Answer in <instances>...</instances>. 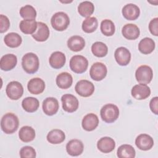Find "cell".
I'll return each mask as SVG.
<instances>
[{
    "instance_id": "obj_32",
    "label": "cell",
    "mask_w": 158,
    "mask_h": 158,
    "mask_svg": "<svg viewBox=\"0 0 158 158\" xmlns=\"http://www.w3.org/2000/svg\"><path fill=\"white\" fill-rule=\"evenodd\" d=\"M117 154L119 158H133L135 157L136 151L131 145L125 144L118 147Z\"/></svg>"
},
{
    "instance_id": "obj_29",
    "label": "cell",
    "mask_w": 158,
    "mask_h": 158,
    "mask_svg": "<svg viewBox=\"0 0 158 158\" xmlns=\"http://www.w3.org/2000/svg\"><path fill=\"white\" fill-rule=\"evenodd\" d=\"M36 134L35 130L30 126L22 127L19 132L20 139L25 143H28L33 141L35 138Z\"/></svg>"
},
{
    "instance_id": "obj_10",
    "label": "cell",
    "mask_w": 158,
    "mask_h": 158,
    "mask_svg": "<svg viewBox=\"0 0 158 158\" xmlns=\"http://www.w3.org/2000/svg\"><path fill=\"white\" fill-rule=\"evenodd\" d=\"M63 109L67 112L72 113L76 111L79 106L78 99L73 94H65L61 97Z\"/></svg>"
},
{
    "instance_id": "obj_19",
    "label": "cell",
    "mask_w": 158,
    "mask_h": 158,
    "mask_svg": "<svg viewBox=\"0 0 158 158\" xmlns=\"http://www.w3.org/2000/svg\"><path fill=\"white\" fill-rule=\"evenodd\" d=\"M98 124L99 118L98 116L93 113H89L85 115L81 122L83 128L88 131L94 130L98 126Z\"/></svg>"
},
{
    "instance_id": "obj_5",
    "label": "cell",
    "mask_w": 158,
    "mask_h": 158,
    "mask_svg": "<svg viewBox=\"0 0 158 158\" xmlns=\"http://www.w3.org/2000/svg\"><path fill=\"white\" fill-rule=\"evenodd\" d=\"M70 68L76 73L86 72L88 66V59L81 55H75L70 60Z\"/></svg>"
},
{
    "instance_id": "obj_39",
    "label": "cell",
    "mask_w": 158,
    "mask_h": 158,
    "mask_svg": "<svg viewBox=\"0 0 158 158\" xmlns=\"http://www.w3.org/2000/svg\"><path fill=\"white\" fill-rule=\"evenodd\" d=\"M0 23H1V28L0 32L1 33L7 31L10 27V22L8 17L3 14L0 15Z\"/></svg>"
},
{
    "instance_id": "obj_21",
    "label": "cell",
    "mask_w": 158,
    "mask_h": 158,
    "mask_svg": "<svg viewBox=\"0 0 158 158\" xmlns=\"http://www.w3.org/2000/svg\"><path fill=\"white\" fill-rule=\"evenodd\" d=\"M122 33L126 39L134 40L139 37L140 30L136 25L133 23H127L122 27Z\"/></svg>"
},
{
    "instance_id": "obj_3",
    "label": "cell",
    "mask_w": 158,
    "mask_h": 158,
    "mask_svg": "<svg viewBox=\"0 0 158 158\" xmlns=\"http://www.w3.org/2000/svg\"><path fill=\"white\" fill-rule=\"evenodd\" d=\"M100 115L104 122L108 123H113L119 116V109L114 104H107L101 109Z\"/></svg>"
},
{
    "instance_id": "obj_24",
    "label": "cell",
    "mask_w": 158,
    "mask_h": 158,
    "mask_svg": "<svg viewBox=\"0 0 158 158\" xmlns=\"http://www.w3.org/2000/svg\"><path fill=\"white\" fill-rule=\"evenodd\" d=\"M67 46L70 50L74 52L81 51L85 46V41L84 38L78 35L71 36L67 40Z\"/></svg>"
},
{
    "instance_id": "obj_1",
    "label": "cell",
    "mask_w": 158,
    "mask_h": 158,
    "mask_svg": "<svg viewBox=\"0 0 158 158\" xmlns=\"http://www.w3.org/2000/svg\"><path fill=\"white\" fill-rule=\"evenodd\" d=\"M19 125V120L16 115L8 112L5 114L1 120V130L6 134H12L15 132Z\"/></svg>"
},
{
    "instance_id": "obj_8",
    "label": "cell",
    "mask_w": 158,
    "mask_h": 158,
    "mask_svg": "<svg viewBox=\"0 0 158 158\" xmlns=\"http://www.w3.org/2000/svg\"><path fill=\"white\" fill-rule=\"evenodd\" d=\"M75 91L82 97H89L94 91V86L92 82L87 80H81L78 81L75 87Z\"/></svg>"
},
{
    "instance_id": "obj_15",
    "label": "cell",
    "mask_w": 158,
    "mask_h": 158,
    "mask_svg": "<svg viewBox=\"0 0 158 158\" xmlns=\"http://www.w3.org/2000/svg\"><path fill=\"white\" fill-rule=\"evenodd\" d=\"M122 13L125 19L128 20H135L140 14V9L138 6L130 3L125 5L122 8Z\"/></svg>"
},
{
    "instance_id": "obj_27",
    "label": "cell",
    "mask_w": 158,
    "mask_h": 158,
    "mask_svg": "<svg viewBox=\"0 0 158 158\" xmlns=\"http://www.w3.org/2000/svg\"><path fill=\"white\" fill-rule=\"evenodd\" d=\"M46 139L49 143L54 144H60L65 140V135L61 130L54 129L48 133Z\"/></svg>"
},
{
    "instance_id": "obj_7",
    "label": "cell",
    "mask_w": 158,
    "mask_h": 158,
    "mask_svg": "<svg viewBox=\"0 0 158 158\" xmlns=\"http://www.w3.org/2000/svg\"><path fill=\"white\" fill-rule=\"evenodd\" d=\"M6 94L12 100L20 99L23 94V88L22 85L17 81L9 82L6 88Z\"/></svg>"
},
{
    "instance_id": "obj_23",
    "label": "cell",
    "mask_w": 158,
    "mask_h": 158,
    "mask_svg": "<svg viewBox=\"0 0 158 158\" xmlns=\"http://www.w3.org/2000/svg\"><path fill=\"white\" fill-rule=\"evenodd\" d=\"M65 55L60 51H55L52 52L49 59L50 65L55 69L62 68L65 65Z\"/></svg>"
},
{
    "instance_id": "obj_30",
    "label": "cell",
    "mask_w": 158,
    "mask_h": 158,
    "mask_svg": "<svg viewBox=\"0 0 158 158\" xmlns=\"http://www.w3.org/2000/svg\"><path fill=\"white\" fill-rule=\"evenodd\" d=\"M4 41L8 47L14 48L19 47L22 42V38L20 35L15 32H10L7 33L4 38Z\"/></svg>"
},
{
    "instance_id": "obj_26",
    "label": "cell",
    "mask_w": 158,
    "mask_h": 158,
    "mask_svg": "<svg viewBox=\"0 0 158 158\" xmlns=\"http://www.w3.org/2000/svg\"><path fill=\"white\" fill-rule=\"evenodd\" d=\"M156 44L154 41L148 37L142 39L138 44V49L143 54H149L155 49Z\"/></svg>"
},
{
    "instance_id": "obj_14",
    "label": "cell",
    "mask_w": 158,
    "mask_h": 158,
    "mask_svg": "<svg viewBox=\"0 0 158 158\" xmlns=\"http://www.w3.org/2000/svg\"><path fill=\"white\" fill-rule=\"evenodd\" d=\"M135 144L138 149L142 151H148L154 145L153 138L148 134H140L135 139Z\"/></svg>"
},
{
    "instance_id": "obj_41",
    "label": "cell",
    "mask_w": 158,
    "mask_h": 158,
    "mask_svg": "<svg viewBox=\"0 0 158 158\" xmlns=\"http://www.w3.org/2000/svg\"><path fill=\"white\" fill-rule=\"evenodd\" d=\"M149 107L154 114H158V98L157 96L151 99L149 102Z\"/></svg>"
},
{
    "instance_id": "obj_25",
    "label": "cell",
    "mask_w": 158,
    "mask_h": 158,
    "mask_svg": "<svg viewBox=\"0 0 158 158\" xmlns=\"http://www.w3.org/2000/svg\"><path fill=\"white\" fill-rule=\"evenodd\" d=\"M56 82L59 88L67 89L72 85V76L68 72H62L57 76Z\"/></svg>"
},
{
    "instance_id": "obj_34",
    "label": "cell",
    "mask_w": 158,
    "mask_h": 158,
    "mask_svg": "<svg viewBox=\"0 0 158 158\" xmlns=\"http://www.w3.org/2000/svg\"><path fill=\"white\" fill-rule=\"evenodd\" d=\"M91 52L94 56L98 57H103L107 55L108 48L105 43L101 41H96L91 46Z\"/></svg>"
},
{
    "instance_id": "obj_40",
    "label": "cell",
    "mask_w": 158,
    "mask_h": 158,
    "mask_svg": "<svg viewBox=\"0 0 158 158\" xmlns=\"http://www.w3.org/2000/svg\"><path fill=\"white\" fill-rule=\"evenodd\" d=\"M158 18L156 17L152 19L149 24V30L151 34L157 36L158 35Z\"/></svg>"
},
{
    "instance_id": "obj_22",
    "label": "cell",
    "mask_w": 158,
    "mask_h": 158,
    "mask_svg": "<svg viewBox=\"0 0 158 158\" xmlns=\"http://www.w3.org/2000/svg\"><path fill=\"white\" fill-rule=\"evenodd\" d=\"M115 147V141L110 137L104 136L100 138L97 143L98 149L103 153L112 152Z\"/></svg>"
},
{
    "instance_id": "obj_18",
    "label": "cell",
    "mask_w": 158,
    "mask_h": 158,
    "mask_svg": "<svg viewBox=\"0 0 158 158\" xmlns=\"http://www.w3.org/2000/svg\"><path fill=\"white\" fill-rule=\"evenodd\" d=\"M45 83L40 78H33L30 80L27 84L28 91L33 94H39L42 93L45 89Z\"/></svg>"
},
{
    "instance_id": "obj_16",
    "label": "cell",
    "mask_w": 158,
    "mask_h": 158,
    "mask_svg": "<svg viewBox=\"0 0 158 158\" xmlns=\"http://www.w3.org/2000/svg\"><path fill=\"white\" fill-rule=\"evenodd\" d=\"M38 27L36 31L31 35L32 37L37 41L43 42L46 41L49 36V29L48 25L42 22H37Z\"/></svg>"
},
{
    "instance_id": "obj_4",
    "label": "cell",
    "mask_w": 158,
    "mask_h": 158,
    "mask_svg": "<svg viewBox=\"0 0 158 158\" xmlns=\"http://www.w3.org/2000/svg\"><path fill=\"white\" fill-rule=\"evenodd\" d=\"M51 24L56 31H64L67 28L70 24L69 17L64 12H57L52 16Z\"/></svg>"
},
{
    "instance_id": "obj_17",
    "label": "cell",
    "mask_w": 158,
    "mask_h": 158,
    "mask_svg": "<svg viewBox=\"0 0 158 158\" xmlns=\"http://www.w3.org/2000/svg\"><path fill=\"white\" fill-rule=\"evenodd\" d=\"M84 146L83 143L77 139L70 140L66 144V151L72 156H78L83 153Z\"/></svg>"
},
{
    "instance_id": "obj_13",
    "label": "cell",
    "mask_w": 158,
    "mask_h": 158,
    "mask_svg": "<svg viewBox=\"0 0 158 158\" xmlns=\"http://www.w3.org/2000/svg\"><path fill=\"white\" fill-rule=\"evenodd\" d=\"M131 96L136 99L143 100L148 98L151 94L150 88L145 84L135 85L131 91Z\"/></svg>"
},
{
    "instance_id": "obj_9",
    "label": "cell",
    "mask_w": 158,
    "mask_h": 158,
    "mask_svg": "<svg viewBox=\"0 0 158 158\" xmlns=\"http://www.w3.org/2000/svg\"><path fill=\"white\" fill-rule=\"evenodd\" d=\"M107 69L105 64L102 62L94 63L89 70V75L94 81H101L107 75Z\"/></svg>"
},
{
    "instance_id": "obj_33",
    "label": "cell",
    "mask_w": 158,
    "mask_h": 158,
    "mask_svg": "<svg viewBox=\"0 0 158 158\" xmlns=\"http://www.w3.org/2000/svg\"><path fill=\"white\" fill-rule=\"evenodd\" d=\"M94 10V4L91 1H83L78 6V12L80 15L84 17H89Z\"/></svg>"
},
{
    "instance_id": "obj_36",
    "label": "cell",
    "mask_w": 158,
    "mask_h": 158,
    "mask_svg": "<svg viewBox=\"0 0 158 158\" xmlns=\"http://www.w3.org/2000/svg\"><path fill=\"white\" fill-rule=\"evenodd\" d=\"M101 31L106 36H112L115 31V27L114 22L109 19H104L101 23Z\"/></svg>"
},
{
    "instance_id": "obj_11",
    "label": "cell",
    "mask_w": 158,
    "mask_h": 158,
    "mask_svg": "<svg viewBox=\"0 0 158 158\" xmlns=\"http://www.w3.org/2000/svg\"><path fill=\"white\" fill-rule=\"evenodd\" d=\"M42 108L44 113L49 116L56 114L59 108L57 99L53 97L46 98L43 102Z\"/></svg>"
},
{
    "instance_id": "obj_28",
    "label": "cell",
    "mask_w": 158,
    "mask_h": 158,
    "mask_svg": "<svg viewBox=\"0 0 158 158\" xmlns=\"http://www.w3.org/2000/svg\"><path fill=\"white\" fill-rule=\"evenodd\" d=\"M35 20H22L20 22L19 28L21 31L25 34L33 35L36 30L38 25Z\"/></svg>"
},
{
    "instance_id": "obj_35",
    "label": "cell",
    "mask_w": 158,
    "mask_h": 158,
    "mask_svg": "<svg viewBox=\"0 0 158 158\" xmlns=\"http://www.w3.org/2000/svg\"><path fill=\"white\" fill-rule=\"evenodd\" d=\"M98 22L95 17H89L86 18L82 23V30L87 33L94 32L98 28Z\"/></svg>"
},
{
    "instance_id": "obj_37",
    "label": "cell",
    "mask_w": 158,
    "mask_h": 158,
    "mask_svg": "<svg viewBox=\"0 0 158 158\" xmlns=\"http://www.w3.org/2000/svg\"><path fill=\"white\" fill-rule=\"evenodd\" d=\"M20 16L24 20H35L36 17V11L31 5H25L22 7L19 11Z\"/></svg>"
},
{
    "instance_id": "obj_2",
    "label": "cell",
    "mask_w": 158,
    "mask_h": 158,
    "mask_svg": "<svg viewBox=\"0 0 158 158\" xmlns=\"http://www.w3.org/2000/svg\"><path fill=\"white\" fill-rule=\"evenodd\" d=\"M22 66L25 72L29 74L36 73L40 66L39 58L33 52L25 54L22 59Z\"/></svg>"
},
{
    "instance_id": "obj_12",
    "label": "cell",
    "mask_w": 158,
    "mask_h": 158,
    "mask_svg": "<svg viewBox=\"0 0 158 158\" xmlns=\"http://www.w3.org/2000/svg\"><path fill=\"white\" fill-rule=\"evenodd\" d=\"M114 57L117 64L121 66L127 65L131 60V53L125 47L117 48L114 52Z\"/></svg>"
},
{
    "instance_id": "obj_6",
    "label": "cell",
    "mask_w": 158,
    "mask_h": 158,
    "mask_svg": "<svg viewBox=\"0 0 158 158\" xmlns=\"http://www.w3.org/2000/svg\"><path fill=\"white\" fill-rule=\"evenodd\" d=\"M135 77L138 82L141 84L149 83L153 77L152 69L146 65L139 66L135 72Z\"/></svg>"
},
{
    "instance_id": "obj_31",
    "label": "cell",
    "mask_w": 158,
    "mask_h": 158,
    "mask_svg": "<svg viewBox=\"0 0 158 158\" xmlns=\"http://www.w3.org/2000/svg\"><path fill=\"white\" fill-rule=\"evenodd\" d=\"M40 103L38 99L33 97H27L22 100V106L27 112H34L39 107Z\"/></svg>"
},
{
    "instance_id": "obj_20",
    "label": "cell",
    "mask_w": 158,
    "mask_h": 158,
    "mask_svg": "<svg viewBox=\"0 0 158 158\" xmlns=\"http://www.w3.org/2000/svg\"><path fill=\"white\" fill-rule=\"evenodd\" d=\"M17 56L13 54L4 55L0 60V68L4 71H9L13 69L17 65Z\"/></svg>"
},
{
    "instance_id": "obj_38",
    "label": "cell",
    "mask_w": 158,
    "mask_h": 158,
    "mask_svg": "<svg viewBox=\"0 0 158 158\" xmlns=\"http://www.w3.org/2000/svg\"><path fill=\"white\" fill-rule=\"evenodd\" d=\"M19 153L21 158H34L36 156L35 149L33 147L29 146L22 147L20 150Z\"/></svg>"
}]
</instances>
